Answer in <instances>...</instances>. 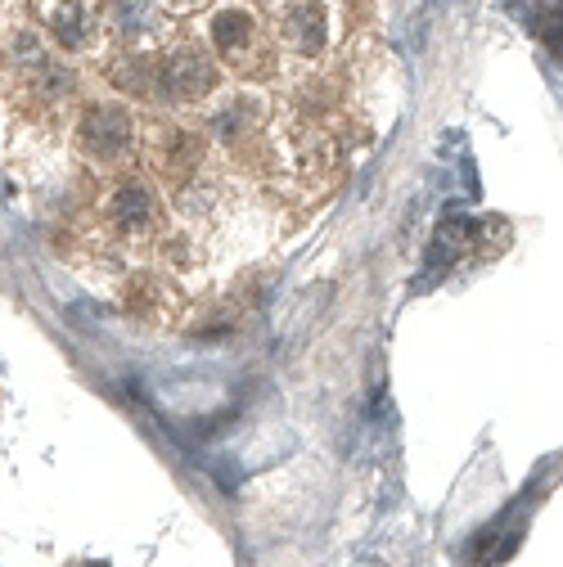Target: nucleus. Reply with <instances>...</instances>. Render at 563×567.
Masks as SVG:
<instances>
[{
  "label": "nucleus",
  "instance_id": "f257e3e1",
  "mask_svg": "<svg viewBox=\"0 0 563 567\" xmlns=\"http://www.w3.org/2000/svg\"><path fill=\"white\" fill-rule=\"evenodd\" d=\"M77 149L95 162V167H113L136 149V122L127 108L118 104H95L86 108L82 126H77Z\"/></svg>",
  "mask_w": 563,
  "mask_h": 567
},
{
  "label": "nucleus",
  "instance_id": "f03ea898",
  "mask_svg": "<svg viewBox=\"0 0 563 567\" xmlns=\"http://www.w3.org/2000/svg\"><path fill=\"white\" fill-rule=\"evenodd\" d=\"M104 225L118 234L122 243H145L158 234L163 225V207H158V194L145 185V180H122L118 189L104 203Z\"/></svg>",
  "mask_w": 563,
  "mask_h": 567
},
{
  "label": "nucleus",
  "instance_id": "7ed1b4c3",
  "mask_svg": "<svg viewBox=\"0 0 563 567\" xmlns=\"http://www.w3.org/2000/svg\"><path fill=\"white\" fill-rule=\"evenodd\" d=\"M158 77H163V90L176 99V104H199V99L217 86V68H212V59L203 50H190V45L176 50L172 59L158 68Z\"/></svg>",
  "mask_w": 563,
  "mask_h": 567
},
{
  "label": "nucleus",
  "instance_id": "20e7f679",
  "mask_svg": "<svg viewBox=\"0 0 563 567\" xmlns=\"http://www.w3.org/2000/svg\"><path fill=\"white\" fill-rule=\"evenodd\" d=\"M149 158L172 185H181L185 176L203 171V140L190 135L185 126H158L154 140H149Z\"/></svg>",
  "mask_w": 563,
  "mask_h": 567
},
{
  "label": "nucleus",
  "instance_id": "39448f33",
  "mask_svg": "<svg viewBox=\"0 0 563 567\" xmlns=\"http://www.w3.org/2000/svg\"><path fill=\"white\" fill-rule=\"evenodd\" d=\"M284 41H289L293 50H302V54H320V50H325V41H329L325 5H316V0L293 5L289 14H284Z\"/></svg>",
  "mask_w": 563,
  "mask_h": 567
},
{
  "label": "nucleus",
  "instance_id": "423d86ee",
  "mask_svg": "<svg viewBox=\"0 0 563 567\" xmlns=\"http://www.w3.org/2000/svg\"><path fill=\"white\" fill-rule=\"evenodd\" d=\"M46 14H50V32H55V41L64 45V50L91 45L95 23H91V9H86L82 0H59V5H50Z\"/></svg>",
  "mask_w": 563,
  "mask_h": 567
},
{
  "label": "nucleus",
  "instance_id": "0eeeda50",
  "mask_svg": "<svg viewBox=\"0 0 563 567\" xmlns=\"http://www.w3.org/2000/svg\"><path fill=\"white\" fill-rule=\"evenodd\" d=\"M109 18L122 41H140V36H149L158 27V0H113Z\"/></svg>",
  "mask_w": 563,
  "mask_h": 567
},
{
  "label": "nucleus",
  "instance_id": "6e6552de",
  "mask_svg": "<svg viewBox=\"0 0 563 567\" xmlns=\"http://www.w3.org/2000/svg\"><path fill=\"white\" fill-rule=\"evenodd\" d=\"M257 36V23L244 14V9H221L212 18V41H217L221 54H244Z\"/></svg>",
  "mask_w": 563,
  "mask_h": 567
},
{
  "label": "nucleus",
  "instance_id": "1a4fd4ad",
  "mask_svg": "<svg viewBox=\"0 0 563 567\" xmlns=\"http://www.w3.org/2000/svg\"><path fill=\"white\" fill-rule=\"evenodd\" d=\"M32 90H37L41 104H64V99L77 90V81H73V72L59 68V63L37 59V77H32Z\"/></svg>",
  "mask_w": 563,
  "mask_h": 567
},
{
  "label": "nucleus",
  "instance_id": "9d476101",
  "mask_svg": "<svg viewBox=\"0 0 563 567\" xmlns=\"http://www.w3.org/2000/svg\"><path fill=\"white\" fill-rule=\"evenodd\" d=\"M149 77H158V63H149V59H122V63H113V86L131 90V95H140V99L154 95V81H149Z\"/></svg>",
  "mask_w": 563,
  "mask_h": 567
},
{
  "label": "nucleus",
  "instance_id": "9b49d317",
  "mask_svg": "<svg viewBox=\"0 0 563 567\" xmlns=\"http://www.w3.org/2000/svg\"><path fill=\"white\" fill-rule=\"evenodd\" d=\"M176 5H181V9H185V5H194V0H176Z\"/></svg>",
  "mask_w": 563,
  "mask_h": 567
}]
</instances>
